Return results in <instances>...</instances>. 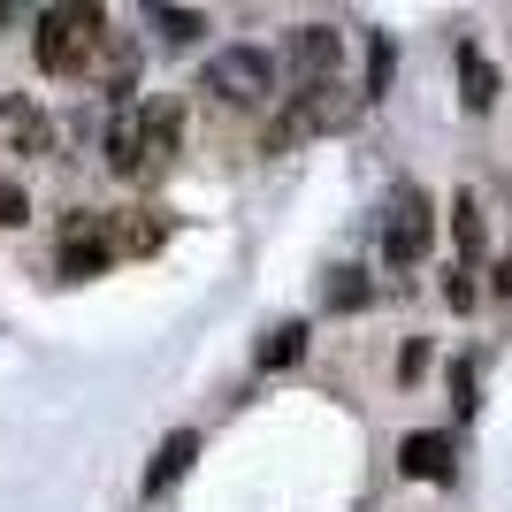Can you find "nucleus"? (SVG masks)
<instances>
[{
  "label": "nucleus",
  "mask_w": 512,
  "mask_h": 512,
  "mask_svg": "<svg viewBox=\"0 0 512 512\" xmlns=\"http://www.w3.org/2000/svg\"><path fill=\"white\" fill-rule=\"evenodd\" d=\"M451 459H459V451H451L444 428H413L406 444H398V467H406L413 482H451Z\"/></svg>",
  "instance_id": "obj_7"
},
{
  "label": "nucleus",
  "mask_w": 512,
  "mask_h": 512,
  "mask_svg": "<svg viewBox=\"0 0 512 512\" xmlns=\"http://www.w3.org/2000/svg\"><path fill=\"white\" fill-rule=\"evenodd\" d=\"M283 62H291V77H299V92L306 85H337V62H344L337 23H299L291 46H283Z\"/></svg>",
  "instance_id": "obj_6"
},
{
  "label": "nucleus",
  "mask_w": 512,
  "mask_h": 512,
  "mask_svg": "<svg viewBox=\"0 0 512 512\" xmlns=\"http://www.w3.org/2000/svg\"><path fill=\"white\" fill-rule=\"evenodd\" d=\"M115 214H100V207H69L62 214V237H54V276L62 283H85V276H100V268H115Z\"/></svg>",
  "instance_id": "obj_4"
},
{
  "label": "nucleus",
  "mask_w": 512,
  "mask_h": 512,
  "mask_svg": "<svg viewBox=\"0 0 512 512\" xmlns=\"http://www.w3.org/2000/svg\"><path fill=\"white\" fill-rule=\"evenodd\" d=\"M107 16L92 8V0H62V8H46L39 31H31V62L46 69V77H92L107 54Z\"/></svg>",
  "instance_id": "obj_2"
},
{
  "label": "nucleus",
  "mask_w": 512,
  "mask_h": 512,
  "mask_svg": "<svg viewBox=\"0 0 512 512\" xmlns=\"http://www.w3.org/2000/svg\"><path fill=\"white\" fill-rule=\"evenodd\" d=\"M390 69H398L390 39H383V31H367V85H360V100H383V92H390Z\"/></svg>",
  "instance_id": "obj_15"
},
{
  "label": "nucleus",
  "mask_w": 512,
  "mask_h": 512,
  "mask_svg": "<svg viewBox=\"0 0 512 512\" xmlns=\"http://www.w3.org/2000/svg\"><path fill=\"white\" fill-rule=\"evenodd\" d=\"M428 237H436V207H428V192H421V184H398L390 207H383V260H390V268H421Z\"/></svg>",
  "instance_id": "obj_5"
},
{
  "label": "nucleus",
  "mask_w": 512,
  "mask_h": 512,
  "mask_svg": "<svg viewBox=\"0 0 512 512\" xmlns=\"http://www.w3.org/2000/svg\"><path fill=\"white\" fill-rule=\"evenodd\" d=\"M0 130H8V146H16V153H54V123H46L23 92H8V100H0Z\"/></svg>",
  "instance_id": "obj_9"
},
{
  "label": "nucleus",
  "mask_w": 512,
  "mask_h": 512,
  "mask_svg": "<svg viewBox=\"0 0 512 512\" xmlns=\"http://www.w3.org/2000/svg\"><path fill=\"white\" fill-rule=\"evenodd\" d=\"M306 352V321H276V329H268V337H260V375H276V367H291Z\"/></svg>",
  "instance_id": "obj_11"
},
{
  "label": "nucleus",
  "mask_w": 512,
  "mask_h": 512,
  "mask_svg": "<svg viewBox=\"0 0 512 512\" xmlns=\"http://www.w3.org/2000/svg\"><path fill=\"white\" fill-rule=\"evenodd\" d=\"M367 299H375V283L360 268H329V314H360Z\"/></svg>",
  "instance_id": "obj_13"
},
{
  "label": "nucleus",
  "mask_w": 512,
  "mask_h": 512,
  "mask_svg": "<svg viewBox=\"0 0 512 512\" xmlns=\"http://www.w3.org/2000/svg\"><path fill=\"white\" fill-rule=\"evenodd\" d=\"M451 398H459V413H474V367L467 360L451 367Z\"/></svg>",
  "instance_id": "obj_17"
},
{
  "label": "nucleus",
  "mask_w": 512,
  "mask_h": 512,
  "mask_svg": "<svg viewBox=\"0 0 512 512\" xmlns=\"http://www.w3.org/2000/svg\"><path fill=\"white\" fill-rule=\"evenodd\" d=\"M146 23H153L169 46H192L199 31H207V16H199V8H146Z\"/></svg>",
  "instance_id": "obj_14"
},
{
  "label": "nucleus",
  "mask_w": 512,
  "mask_h": 512,
  "mask_svg": "<svg viewBox=\"0 0 512 512\" xmlns=\"http://www.w3.org/2000/svg\"><path fill=\"white\" fill-rule=\"evenodd\" d=\"M451 237H459V253H467V260H482V237H490V230H482V199H474V192L451 199Z\"/></svg>",
  "instance_id": "obj_12"
},
{
  "label": "nucleus",
  "mask_w": 512,
  "mask_h": 512,
  "mask_svg": "<svg viewBox=\"0 0 512 512\" xmlns=\"http://www.w3.org/2000/svg\"><path fill=\"white\" fill-rule=\"evenodd\" d=\"M444 299L459 306V314H467V306H474V283H467V268H459V276H444Z\"/></svg>",
  "instance_id": "obj_18"
},
{
  "label": "nucleus",
  "mask_w": 512,
  "mask_h": 512,
  "mask_svg": "<svg viewBox=\"0 0 512 512\" xmlns=\"http://www.w3.org/2000/svg\"><path fill=\"white\" fill-rule=\"evenodd\" d=\"M107 169L123 184H153L184 153V100H130L115 123H107Z\"/></svg>",
  "instance_id": "obj_1"
},
{
  "label": "nucleus",
  "mask_w": 512,
  "mask_h": 512,
  "mask_svg": "<svg viewBox=\"0 0 512 512\" xmlns=\"http://www.w3.org/2000/svg\"><path fill=\"white\" fill-rule=\"evenodd\" d=\"M0 23H8V0H0Z\"/></svg>",
  "instance_id": "obj_19"
},
{
  "label": "nucleus",
  "mask_w": 512,
  "mask_h": 512,
  "mask_svg": "<svg viewBox=\"0 0 512 512\" xmlns=\"http://www.w3.org/2000/svg\"><path fill=\"white\" fill-rule=\"evenodd\" d=\"M23 214H31V192H23V184H0V230H16Z\"/></svg>",
  "instance_id": "obj_16"
},
{
  "label": "nucleus",
  "mask_w": 512,
  "mask_h": 512,
  "mask_svg": "<svg viewBox=\"0 0 512 512\" xmlns=\"http://www.w3.org/2000/svg\"><path fill=\"white\" fill-rule=\"evenodd\" d=\"M192 459H199V436H192V428L161 436V451H153V467H146V482H138V490H146V497H169L176 474H192Z\"/></svg>",
  "instance_id": "obj_8"
},
{
  "label": "nucleus",
  "mask_w": 512,
  "mask_h": 512,
  "mask_svg": "<svg viewBox=\"0 0 512 512\" xmlns=\"http://www.w3.org/2000/svg\"><path fill=\"white\" fill-rule=\"evenodd\" d=\"M459 85H467L459 100H467L474 115H490V107H497V69H490V54H482V46H459Z\"/></svg>",
  "instance_id": "obj_10"
},
{
  "label": "nucleus",
  "mask_w": 512,
  "mask_h": 512,
  "mask_svg": "<svg viewBox=\"0 0 512 512\" xmlns=\"http://www.w3.org/2000/svg\"><path fill=\"white\" fill-rule=\"evenodd\" d=\"M199 92H214L222 107H268L276 100V54L268 46H222L199 69Z\"/></svg>",
  "instance_id": "obj_3"
}]
</instances>
